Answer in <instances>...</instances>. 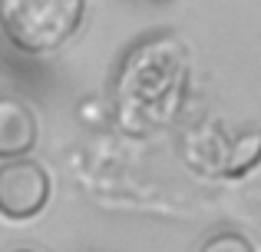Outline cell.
<instances>
[{"label":"cell","mask_w":261,"mask_h":252,"mask_svg":"<svg viewBox=\"0 0 261 252\" xmlns=\"http://www.w3.org/2000/svg\"><path fill=\"white\" fill-rule=\"evenodd\" d=\"M189 83V50L172 33H159L133 47L119 70L122 117L136 123L166 120L182 103Z\"/></svg>","instance_id":"cell-1"},{"label":"cell","mask_w":261,"mask_h":252,"mask_svg":"<svg viewBox=\"0 0 261 252\" xmlns=\"http://www.w3.org/2000/svg\"><path fill=\"white\" fill-rule=\"evenodd\" d=\"M83 24V0H0V27L27 53L60 50Z\"/></svg>","instance_id":"cell-2"},{"label":"cell","mask_w":261,"mask_h":252,"mask_svg":"<svg viewBox=\"0 0 261 252\" xmlns=\"http://www.w3.org/2000/svg\"><path fill=\"white\" fill-rule=\"evenodd\" d=\"M50 202V176L33 159H13L0 166V216L33 219Z\"/></svg>","instance_id":"cell-3"},{"label":"cell","mask_w":261,"mask_h":252,"mask_svg":"<svg viewBox=\"0 0 261 252\" xmlns=\"http://www.w3.org/2000/svg\"><path fill=\"white\" fill-rule=\"evenodd\" d=\"M37 143V117L20 100H0V159H23Z\"/></svg>","instance_id":"cell-4"},{"label":"cell","mask_w":261,"mask_h":252,"mask_svg":"<svg viewBox=\"0 0 261 252\" xmlns=\"http://www.w3.org/2000/svg\"><path fill=\"white\" fill-rule=\"evenodd\" d=\"M255 163H261V129H245V133H238L222 173L225 176H245Z\"/></svg>","instance_id":"cell-5"},{"label":"cell","mask_w":261,"mask_h":252,"mask_svg":"<svg viewBox=\"0 0 261 252\" xmlns=\"http://www.w3.org/2000/svg\"><path fill=\"white\" fill-rule=\"evenodd\" d=\"M198 252H255V246L242 233H215L198 246Z\"/></svg>","instance_id":"cell-6"},{"label":"cell","mask_w":261,"mask_h":252,"mask_svg":"<svg viewBox=\"0 0 261 252\" xmlns=\"http://www.w3.org/2000/svg\"><path fill=\"white\" fill-rule=\"evenodd\" d=\"M13 252H33V249H13Z\"/></svg>","instance_id":"cell-7"}]
</instances>
